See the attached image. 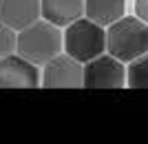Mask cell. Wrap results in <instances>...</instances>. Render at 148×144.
<instances>
[{
  "instance_id": "cell-8",
  "label": "cell",
  "mask_w": 148,
  "mask_h": 144,
  "mask_svg": "<svg viewBox=\"0 0 148 144\" xmlns=\"http://www.w3.org/2000/svg\"><path fill=\"white\" fill-rule=\"evenodd\" d=\"M44 20L58 27H69L84 16V0H40Z\"/></svg>"
},
{
  "instance_id": "cell-4",
  "label": "cell",
  "mask_w": 148,
  "mask_h": 144,
  "mask_svg": "<svg viewBox=\"0 0 148 144\" xmlns=\"http://www.w3.org/2000/svg\"><path fill=\"white\" fill-rule=\"evenodd\" d=\"M126 84V71L122 60L115 56H97L84 67V87L86 89H122Z\"/></svg>"
},
{
  "instance_id": "cell-11",
  "label": "cell",
  "mask_w": 148,
  "mask_h": 144,
  "mask_svg": "<svg viewBox=\"0 0 148 144\" xmlns=\"http://www.w3.org/2000/svg\"><path fill=\"white\" fill-rule=\"evenodd\" d=\"M16 42H18V36L13 33V29L0 22V58L13 53L16 51Z\"/></svg>"
},
{
  "instance_id": "cell-5",
  "label": "cell",
  "mask_w": 148,
  "mask_h": 144,
  "mask_svg": "<svg viewBox=\"0 0 148 144\" xmlns=\"http://www.w3.org/2000/svg\"><path fill=\"white\" fill-rule=\"evenodd\" d=\"M42 87L47 89H77L84 87V67L80 60L71 58L69 53H58L44 64V75L40 78Z\"/></svg>"
},
{
  "instance_id": "cell-12",
  "label": "cell",
  "mask_w": 148,
  "mask_h": 144,
  "mask_svg": "<svg viewBox=\"0 0 148 144\" xmlns=\"http://www.w3.org/2000/svg\"><path fill=\"white\" fill-rule=\"evenodd\" d=\"M135 11H137V18H142L148 25V0H137L135 2Z\"/></svg>"
},
{
  "instance_id": "cell-7",
  "label": "cell",
  "mask_w": 148,
  "mask_h": 144,
  "mask_svg": "<svg viewBox=\"0 0 148 144\" xmlns=\"http://www.w3.org/2000/svg\"><path fill=\"white\" fill-rule=\"evenodd\" d=\"M40 0H0V22L20 31L40 18Z\"/></svg>"
},
{
  "instance_id": "cell-2",
  "label": "cell",
  "mask_w": 148,
  "mask_h": 144,
  "mask_svg": "<svg viewBox=\"0 0 148 144\" xmlns=\"http://www.w3.org/2000/svg\"><path fill=\"white\" fill-rule=\"evenodd\" d=\"M16 51L33 64H47L62 51V33L49 20H36L20 29Z\"/></svg>"
},
{
  "instance_id": "cell-6",
  "label": "cell",
  "mask_w": 148,
  "mask_h": 144,
  "mask_svg": "<svg viewBox=\"0 0 148 144\" xmlns=\"http://www.w3.org/2000/svg\"><path fill=\"white\" fill-rule=\"evenodd\" d=\"M40 84L42 82L36 64L27 58H22L20 53L0 58V89H36Z\"/></svg>"
},
{
  "instance_id": "cell-9",
  "label": "cell",
  "mask_w": 148,
  "mask_h": 144,
  "mask_svg": "<svg viewBox=\"0 0 148 144\" xmlns=\"http://www.w3.org/2000/svg\"><path fill=\"white\" fill-rule=\"evenodd\" d=\"M124 2L126 0H84V13L88 20L108 27L124 16Z\"/></svg>"
},
{
  "instance_id": "cell-10",
  "label": "cell",
  "mask_w": 148,
  "mask_h": 144,
  "mask_svg": "<svg viewBox=\"0 0 148 144\" xmlns=\"http://www.w3.org/2000/svg\"><path fill=\"white\" fill-rule=\"evenodd\" d=\"M126 84L130 89H148V56L146 53L130 62Z\"/></svg>"
},
{
  "instance_id": "cell-3",
  "label": "cell",
  "mask_w": 148,
  "mask_h": 144,
  "mask_svg": "<svg viewBox=\"0 0 148 144\" xmlns=\"http://www.w3.org/2000/svg\"><path fill=\"white\" fill-rule=\"evenodd\" d=\"M64 49L71 58L88 62L106 51V33L102 25L88 18H77L66 27L64 33Z\"/></svg>"
},
{
  "instance_id": "cell-1",
  "label": "cell",
  "mask_w": 148,
  "mask_h": 144,
  "mask_svg": "<svg viewBox=\"0 0 148 144\" xmlns=\"http://www.w3.org/2000/svg\"><path fill=\"white\" fill-rule=\"evenodd\" d=\"M106 51L122 62H133L148 53V25L142 18H119L108 25Z\"/></svg>"
}]
</instances>
